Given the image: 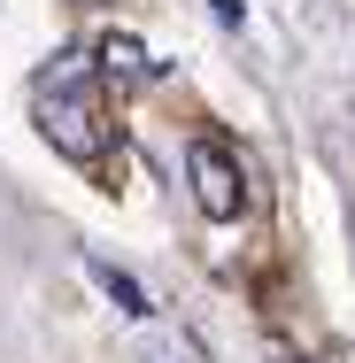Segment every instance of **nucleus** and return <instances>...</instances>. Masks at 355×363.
Returning a JSON list of instances; mask_svg holds the SVG:
<instances>
[{"label": "nucleus", "instance_id": "obj_3", "mask_svg": "<svg viewBox=\"0 0 355 363\" xmlns=\"http://www.w3.org/2000/svg\"><path fill=\"white\" fill-rule=\"evenodd\" d=\"M85 271H93V286L108 294V301H116V309H124L132 325H140V317H154V301H147V286L132 279V271H116L108 255H85Z\"/></svg>", "mask_w": 355, "mask_h": 363}, {"label": "nucleus", "instance_id": "obj_5", "mask_svg": "<svg viewBox=\"0 0 355 363\" xmlns=\"http://www.w3.org/2000/svg\"><path fill=\"white\" fill-rule=\"evenodd\" d=\"M216 16H224V23H247V8H240V0H216Z\"/></svg>", "mask_w": 355, "mask_h": 363}, {"label": "nucleus", "instance_id": "obj_4", "mask_svg": "<svg viewBox=\"0 0 355 363\" xmlns=\"http://www.w3.org/2000/svg\"><path fill=\"white\" fill-rule=\"evenodd\" d=\"M101 70H116V77H147V70H154V62H147V55H140V39H124V31H116V39L101 47Z\"/></svg>", "mask_w": 355, "mask_h": 363}, {"label": "nucleus", "instance_id": "obj_1", "mask_svg": "<svg viewBox=\"0 0 355 363\" xmlns=\"http://www.w3.org/2000/svg\"><path fill=\"white\" fill-rule=\"evenodd\" d=\"M31 108H39V132L62 147L70 162H101L108 155V116H101V62L85 47H62L39 85H31Z\"/></svg>", "mask_w": 355, "mask_h": 363}, {"label": "nucleus", "instance_id": "obj_6", "mask_svg": "<svg viewBox=\"0 0 355 363\" xmlns=\"http://www.w3.org/2000/svg\"><path fill=\"white\" fill-rule=\"evenodd\" d=\"M77 8H93V0H77Z\"/></svg>", "mask_w": 355, "mask_h": 363}, {"label": "nucleus", "instance_id": "obj_2", "mask_svg": "<svg viewBox=\"0 0 355 363\" xmlns=\"http://www.w3.org/2000/svg\"><path fill=\"white\" fill-rule=\"evenodd\" d=\"M186 178H193V201H201V217L232 224L240 209H247V186H240V162L224 155L216 140H193L186 147Z\"/></svg>", "mask_w": 355, "mask_h": 363}]
</instances>
